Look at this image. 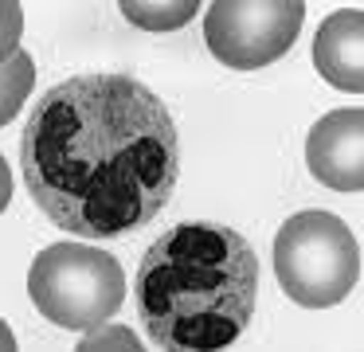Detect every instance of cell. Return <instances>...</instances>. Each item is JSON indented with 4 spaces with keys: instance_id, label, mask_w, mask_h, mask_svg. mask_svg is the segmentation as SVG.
I'll use <instances>...</instances> for the list:
<instances>
[{
    "instance_id": "cell-1",
    "label": "cell",
    "mask_w": 364,
    "mask_h": 352,
    "mask_svg": "<svg viewBox=\"0 0 364 352\" xmlns=\"http://www.w3.org/2000/svg\"><path fill=\"white\" fill-rule=\"evenodd\" d=\"M20 169L55 227L118 239L153 223L173 200L181 141L165 102L134 75H75L32 110Z\"/></svg>"
},
{
    "instance_id": "cell-2",
    "label": "cell",
    "mask_w": 364,
    "mask_h": 352,
    "mask_svg": "<svg viewBox=\"0 0 364 352\" xmlns=\"http://www.w3.org/2000/svg\"><path fill=\"white\" fill-rule=\"evenodd\" d=\"M134 297L165 352H228L255 317L259 258L231 227L176 223L145 250Z\"/></svg>"
},
{
    "instance_id": "cell-3",
    "label": "cell",
    "mask_w": 364,
    "mask_h": 352,
    "mask_svg": "<svg viewBox=\"0 0 364 352\" xmlns=\"http://www.w3.org/2000/svg\"><path fill=\"white\" fill-rule=\"evenodd\" d=\"M274 274L290 302L329 309L360 282V242L333 211H298L274 239Z\"/></svg>"
},
{
    "instance_id": "cell-4",
    "label": "cell",
    "mask_w": 364,
    "mask_h": 352,
    "mask_svg": "<svg viewBox=\"0 0 364 352\" xmlns=\"http://www.w3.org/2000/svg\"><path fill=\"white\" fill-rule=\"evenodd\" d=\"M32 305L59 329H98L126 302L118 258L87 242H51L28 270Z\"/></svg>"
},
{
    "instance_id": "cell-5",
    "label": "cell",
    "mask_w": 364,
    "mask_h": 352,
    "mask_svg": "<svg viewBox=\"0 0 364 352\" xmlns=\"http://www.w3.org/2000/svg\"><path fill=\"white\" fill-rule=\"evenodd\" d=\"M301 20V0H215L204 12V39L223 67L259 70L290 51Z\"/></svg>"
},
{
    "instance_id": "cell-6",
    "label": "cell",
    "mask_w": 364,
    "mask_h": 352,
    "mask_svg": "<svg viewBox=\"0 0 364 352\" xmlns=\"http://www.w3.org/2000/svg\"><path fill=\"white\" fill-rule=\"evenodd\" d=\"M306 164L333 192L364 188V110H333L309 129Z\"/></svg>"
},
{
    "instance_id": "cell-7",
    "label": "cell",
    "mask_w": 364,
    "mask_h": 352,
    "mask_svg": "<svg viewBox=\"0 0 364 352\" xmlns=\"http://www.w3.org/2000/svg\"><path fill=\"white\" fill-rule=\"evenodd\" d=\"M314 67L337 90H364V12L360 8H337L325 16L314 36Z\"/></svg>"
},
{
    "instance_id": "cell-8",
    "label": "cell",
    "mask_w": 364,
    "mask_h": 352,
    "mask_svg": "<svg viewBox=\"0 0 364 352\" xmlns=\"http://www.w3.org/2000/svg\"><path fill=\"white\" fill-rule=\"evenodd\" d=\"M32 86H36V67L28 51H16L9 63H0V125H9L16 117V110L28 102Z\"/></svg>"
},
{
    "instance_id": "cell-9",
    "label": "cell",
    "mask_w": 364,
    "mask_h": 352,
    "mask_svg": "<svg viewBox=\"0 0 364 352\" xmlns=\"http://www.w3.org/2000/svg\"><path fill=\"white\" fill-rule=\"evenodd\" d=\"M122 12H126L129 23H137L145 31H173L181 23H188L200 12V4L196 0H181V4H134V0H122Z\"/></svg>"
},
{
    "instance_id": "cell-10",
    "label": "cell",
    "mask_w": 364,
    "mask_h": 352,
    "mask_svg": "<svg viewBox=\"0 0 364 352\" xmlns=\"http://www.w3.org/2000/svg\"><path fill=\"white\" fill-rule=\"evenodd\" d=\"M75 352H145V348H141V341L134 336V329H126V325H98V329H90V333L82 336Z\"/></svg>"
},
{
    "instance_id": "cell-11",
    "label": "cell",
    "mask_w": 364,
    "mask_h": 352,
    "mask_svg": "<svg viewBox=\"0 0 364 352\" xmlns=\"http://www.w3.org/2000/svg\"><path fill=\"white\" fill-rule=\"evenodd\" d=\"M24 36V8L16 0H0V63H9L20 51Z\"/></svg>"
},
{
    "instance_id": "cell-12",
    "label": "cell",
    "mask_w": 364,
    "mask_h": 352,
    "mask_svg": "<svg viewBox=\"0 0 364 352\" xmlns=\"http://www.w3.org/2000/svg\"><path fill=\"white\" fill-rule=\"evenodd\" d=\"M9 200H12V172H9V164H4V156H0V215H4Z\"/></svg>"
},
{
    "instance_id": "cell-13",
    "label": "cell",
    "mask_w": 364,
    "mask_h": 352,
    "mask_svg": "<svg viewBox=\"0 0 364 352\" xmlns=\"http://www.w3.org/2000/svg\"><path fill=\"white\" fill-rule=\"evenodd\" d=\"M0 352H16V336H12V329L4 317H0Z\"/></svg>"
}]
</instances>
